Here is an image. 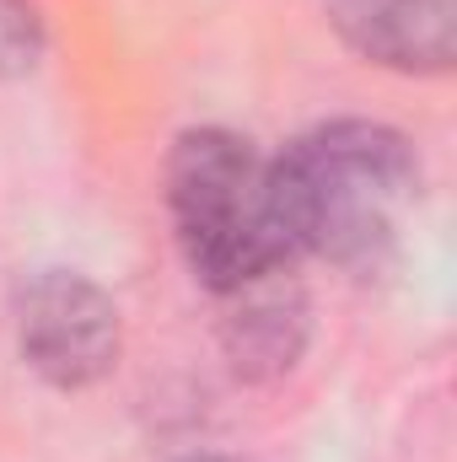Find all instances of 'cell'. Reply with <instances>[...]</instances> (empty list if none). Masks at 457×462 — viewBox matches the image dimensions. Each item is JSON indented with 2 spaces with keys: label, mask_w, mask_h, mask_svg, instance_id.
<instances>
[{
  "label": "cell",
  "mask_w": 457,
  "mask_h": 462,
  "mask_svg": "<svg viewBox=\"0 0 457 462\" xmlns=\"http://www.w3.org/2000/svg\"><path fill=\"white\" fill-rule=\"evenodd\" d=\"M16 349L22 360L65 393H81L103 382L118 365V307L103 285H92L76 269H38L16 285L11 301Z\"/></svg>",
  "instance_id": "3957f363"
},
{
  "label": "cell",
  "mask_w": 457,
  "mask_h": 462,
  "mask_svg": "<svg viewBox=\"0 0 457 462\" xmlns=\"http://www.w3.org/2000/svg\"><path fill=\"white\" fill-rule=\"evenodd\" d=\"M237 296H242V312L227 323L237 371H285L302 349V318H307L302 296L291 291V301H285L269 280H258Z\"/></svg>",
  "instance_id": "5b68a950"
},
{
  "label": "cell",
  "mask_w": 457,
  "mask_h": 462,
  "mask_svg": "<svg viewBox=\"0 0 457 462\" xmlns=\"http://www.w3.org/2000/svg\"><path fill=\"white\" fill-rule=\"evenodd\" d=\"M167 216L183 263L216 296L275 280L296 253L285 242L269 156L221 124L183 129L167 156Z\"/></svg>",
  "instance_id": "7a4b0ae2"
},
{
  "label": "cell",
  "mask_w": 457,
  "mask_h": 462,
  "mask_svg": "<svg viewBox=\"0 0 457 462\" xmlns=\"http://www.w3.org/2000/svg\"><path fill=\"white\" fill-rule=\"evenodd\" d=\"M183 462H231V457H183Z\"/></svg>",
  "instance_id": "52a82bcc"
},
{
  "label": "cell",
  "mask_w": 457,
  "mask_h": 462,
  "mask_svg": "<svg viewBox=\"0 0 457 462\" xmlns=\"http://www.w3.org/2000/svg\"><path fill=\"white\" fill-rule=\"evenodd\" d=\"M43 54V22L33 0H0V76H27Z\"/></svg>",
  "instance_id": "8992f818"
},
{
  "label": "cell",
  "mask_w": 457,
  "mask_h": 462,
  "mask_svg": "<svg viewBox=\"0 0 457 462\" xmlns=\"http://www.w3.org/2000/svg\"><path fill=\"white\" fill-rule=\"evenodd\" d=\"M329 22L371 65L442 76L457 54V0H329Z\"/></svg>",
  "instance_id": "277c9868"
},
{
  "label": "cell",
  "mask_w": 457,
  "mask_h": 462,
  "mask_svg": "<svg viewBox=\"0 0 457 462\" xmlns=\"http://www.w3.org/2000/svg\"><path fill=\"white\" fill-rule=\"evenodd\" d=\"M269 189L291 253H318L344 274H377L420 199L415 145L393 124L329 118L269 156Z\"/></svg>",
  "instance_id": "6da1fadb"
}]
</instances>
